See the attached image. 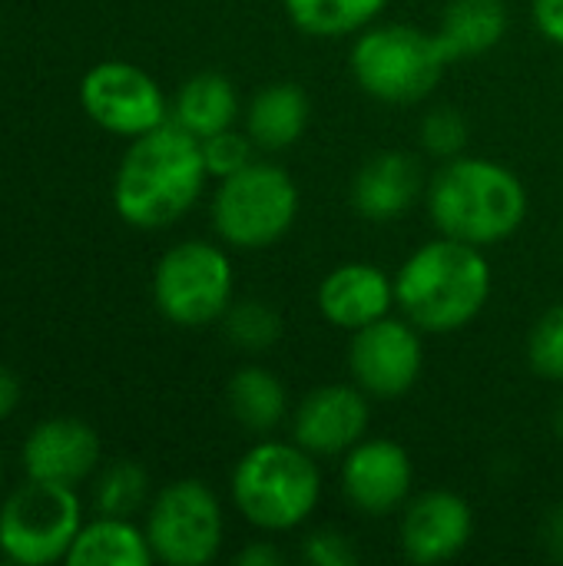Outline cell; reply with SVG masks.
<instances>
[{
	"label": "cell",
	"instance_id": "6da1fadb",
	"mask_svg": "<svg viewBox=\"0 0 563 566\" xmlns=\"http://www.w3.org/2000/svg\"><path fill=\"white\" fill-rule=\"evenodd\" d=\"M206 179L199 139L169 119L136 136L123 153L113 179V209L133 229L159 232L196 206Z\"/></svg>",
	"mask_w": 563,
	"mask_h": 566
},
{
	"label": "cell",
	"instance_id": "7a4b0ae2",
	"mask_svg": "<svg viewBox=\"0 0 563 566\" xmlns=\"http://www.w3.org/2000/svg\"><path fill=\"white\" fill-rule=\"evenodd\" d=\"M491 298V262L478 245L438 235L395 272V305L425 335L471 325Z\"/></svg>",
	"mask_w": 563,
	"mask_h": 566
},
{
	"label": "cell",
	"instance_id": "3957f363",
	"mask_svg": "<svg viewBox=\"0 0 563 566\" xmlns=\"http://www.w3.org/2000/svg\"><path fill=\"white\" fill-rule=\"evenodd\" d=\"M438 235L488 249L511 239L528 219V189L514 169L484 156H455L425 189Z\"/></svg>",
	"mask_w": 563,
	"mask_h": 566
},
{
	"label": "cell",
	"instance_id": "277c9868",
	"mask_svg": "<svg viewBox=\"0 0 563 566\" xmlns=\"http://www.w3.org/2000/svg\"><path fill=\"white\" fill-rule=\"evenodd\" d=\"M229 494L256 531L289 534L319 511L322 471L295 441H259L236 461Z\"/></svg>",
	"mask_w": 563,
	"mask_h": 566
},
{
	"label": "cell",
	"instance_id": "5b68a950",
	"mask_svg": "<svg viewBox=\"0 0 563 566\" xmlns=\"http://www.w3.org/2000/svg\"><path fill=\"white\" fill-rule=\"evenodd\" d=\"M451 56L438 33L411 23H372L352 46V76L378 103L408 106L425 99Z\"/></svg>",
	"mask_w": 563,
	"mask_h": 566
},
{
	"label": "cell",
	"instance_id": "8992f818",
	"mask_svg": "<svg viewBox=\"0 0 563 566\" xmlns=\"http://www.w3.org/2000/svg\"><path fill=\"white\" fill-rule=\"evenodd\" d=\"M299 216V186L275 166L252 159L246 169L219 179L212 196V229L216 235L242 252L275 245Z\"/></svg>",
	"mask_w": 563,
	"mask_h": 566
},
{
	"label": "cell",
	"instance_id": "52a82bcc",
	"mask_svg": "<svg viewBox=\"0 0 563 566\" xmlns=\"http://www.w3.org/2000/svg\"><path fill=\"white\" fill-rule=\"evenodd\" d=\"M232 262L216 242L186 239L173 245L153 272V302L159 315L179 328L219 322L232 305Z\"/></svg>",
	"mask_w": 563,
	"mask_h": 566
},
{
	"label": "cell",
	"instance_id": "ba28073f",
	"mask_svg": "<svg viewBox=\"0 0 563 566\" xmlns=\"http://www.w3.org/2000/svg\"><path fill=\"white\" fill-rule=\"evenodd\" d=\"M83 527V507L73 488L30 481L0 507V554L10 564L46 566L66 560Z\"/></svg>",
	"mask_w": 563,
	"mask_h": 566
},
{
	"label": "cell",
	"instance_id": "9c48e42d",
	"mask_svg": "<svg viewBox=\"0 0 563 566\" xmlns=\"http://www.w3.org/2000/svg\"><path fill=\"white\" fill-rule=\"evenodd\" d=\"M143 531L153 560L166 566H206L222 551L226 514L206 481L183 478L166 484L149 501Z\"/></svg>",
	"mask_w": 563,
	"mask_h": 566
},
{
	"label": "cell",
	"instance_id": "30bf717a",
	"mask_svg": "<svg viewBox=\"0 0 563 566\" xmlns=\"http://www.w3.org/2000/svg\"><path fill=\"white\" fill-rule=\"evenodd\" d=\"M83 113L106 133L136 139L169 123V103L159 83L126 60H103L80 83Z\"/></svg>",
	"mask_w": 563,
	"mask_h": 566
},
{
	"label": "cell",
	"instance_id": "8fae6325",
	"mask_svg": "<svg viewBox=\"0 0 563 566\" xmlns=\"http://www.w3.org/2000/svg\"><path fill=\"white\" fill-rule=\"evenodd\" d=\"M421 328L408 318H378L358 332H352L348 345V371L352 381L368 398H402L415 388L425 368Z\"/></svg>",
	"mask_w": 563,
	"mask_h": 566
},
{
	"label": "cell",
	"instance_id": "7c38bea8",
	"mask_svg": "<svg viewBox=\"0 0 563 566\" xmlns=\"http://www.w3.org/2000/svg\"><path fill=\"white\" fill-rule=\"evenodd\" d=\"M342 497L365 517H388L411 497L415 468L408 451L388 438H362L342 461Z\"/></svg>",
	"mask_w": 563,
	"mask_h": 566
},
{
	"label": "cell",
	"instance_id": "4fadbf2b",
	"mask_svg": "<svg viewBox=\"0 0 563 566\" xmlns=\"http://www.w3.org/2000/svg\"><path fill=\"white\" fill-rule=\"evenodd\" d=\"M475 537L471 504L445 488L408 497L402 507L398 544L411 564L435 566L455 560Z\"/></svg>",
	"mask_w": 563,
	"mask_h": 566
},
{
	"label": "cell",
	"instance_id": "5bb4252c",
	"mask_svg": "<svg viewBox=\"0 0 563 566\" xmlns=\"http://www.w3.org/2000/svg\"><path fill=\"white\" fill-rule=\"evenodd\" d=\"M372 424L368 395L358 385H322L309 391L292 418V441L315 458H345Z\"/></svg>",
	"mask_w": 563,
	"mask_h": 566
},
{
	"label": "cell",
	"instance_id": "9a60e30c",
	"mask_svg": "<svg viewBox=\"0 0 563 566\" xmlns=\"http://www.w3.org/2000/svg\"><path fill=\"white\" fill-rule=\"evenodd\" d=\"M100 464V438L80 418L40 421L23 441V471L30 481L76 488Z\"/></svg>",
	"mask_w": 563,
	"mask_h": 566
},
{
	"label": "cell",
	"instance_id": "2e32d148",
	"mask_svg": "<svg viewBox=\"0 0 563 566\" xmlns=\"http://www.w3.org/2000/svg\"><path fill=\"white\" fill-rule=\"evenodd\" d=\"M315 302L329 325L358 332L392 312L395 275L372 262H345L322 279Z\"/></svg>",
	"mask_w": 563,
	"mask_h": 566
},
{
	"label": "cell",
	"instance_id": "e0dca14e",
	"mask_svg": "<svg viewBox=\"0 0 563 566\" xmlns=\"http://www.w3.org/2000/svg\"><path fill=\"white\" fill-rule=\"evenodd\" d=\"M425 196V172L411 153L385 149L368 156L352 182V206L368 222H395Z\"/></svg>",
	"mask_w": 563,
	"mask_h": 566
},
{
	"label": "cell",
	"instance_id": "ac0fdd59",
	"mask_svg": "<svg viewBox=\"0 0 563 566\" xmlns=\"http://www.w3.org/2000/svg\"><path fill=\"white\" fill-rule=\"evenodd\" d=\"M312 106L299 83L279 80L262 86L246 106V133L262 153H282L295 146L309 126Z\"/></svg>",
	"mask_w": 563,
	"mask_h": 566
},
{
	"label": "cell",
	"instance_id": "d6986e66",
	"mask_svg": "<svg viewBox=\"0 0 563 566\" xmlns=\"http://www.w3.org/2000/svg\"><path fill=\"white\" fill-rule=\"evenodd\" d=\"M169 119L192 133L196 139H209L222 129H232L239 119V93L236 83L222 73H196L189 76L169 109Z\"/></svg>",
	"mask_w": 563,
	"mask_h": 566
},
{
	"label": "cell",
	"instance_id": "ffe728a7",
	"mask_svg": "<svg viewBox=\"0 0 563 566\" xmlns=\"http://www.w3.org/2000/svg\"><path fill=\"white\" fill-rule=\"evenodd\" d=\"M508 23L511 13L504 0H448L435 33L455 63L494 50L504 40Z\"/></svg>",
	"mask_w": 563,
	"mask_h": 566
},
{
	"label": "cell",
	"instance_id": "44dd1931",
	"mask_svg": "<svg viewBox=\"0 0 563 566\" xmlns=\"http://www.w3.org/2000/svg\"><path fill=\"white\" fill-rule=\"evenodd\" d=\"M70 566H149L153 551L146 531H139L129 517H106L83 524L70 554Z\"/></svg>",
	"mask_w": 563,
	"mask_h": 566
},
{
	"label": "cell",
	"instance_id": "7402d4cb",
	"mask_svg": "<svg viewBox=\"0 0 563 566\" xmlns=\"http://www.w3.org/2000/svg\"><path fill=\"white\" fill-rule=\"evenodd\" d=\"M226 405H229V415L246 431L269 434L289 415V391L275 371H269L262 365H246L229 378Z\"/></svg>",
	"mask_w": 563,
	"mask_h": 566
},
{
	"label": "cell",
	"instance_id": "603a6c76",
	"mask_svg": "<svg viewBox=\"0 0 563 566\" xmlns=\"http://www.w3.org/2000/svg\"><path fill=\"white\" fill-rule=\"evenodd\" d=\"M285 17L305 36H352L378 20L388 0H282Z\"/></svg>",
	"mask_w": 563,
	"mask_h": 566
},
{
	"label": "cell",
	"instance_id": "cb8c5ba5",
	"mask_svg": "<svg viewBox=\"0 0 563 566\" xmlns=\"http://www.w3.org/2000/svg\"><path fill=\"white\" fill-rule=\"evenodd\" d=\"M149 501V474L136 461H113L100 471L93 488V507L106 517H133Z\"/></svg>",
	"mask_w": 563,
	"mask_h": 566
},
{
	"label": "cell",
	"instance_id": "d4e9b609",
	"mask_svg": "<svg viewBox=\"0 0 563 566\" xmlns=\"http://www.w3.org/2000/svg\"><path fill=\"white\" fill-rule=\"evenodd\" d=\"M222 332L239 352H269L282 338L279 312L262 298H239L222 315Z\"/></svg>",
	"mask_w": 563,
	"mask_h": 566
},
{
	"label": "cell",
	"instance_id": "484cf974",
	"mask_svg": "<svg viewBox=\"0 0 563 566\" xmlns=\"http://www.w3.org/2000/svg\"><path fill=\"white\" fill-rule=\"evenodd\" d=\"M528 365L548 381H563V302L534 322L528 335Z\"/></svg>",
	"mask_w": 563,
	"mask_h": 566
},
{
	"label": "cell",
	"instance_id": "4316f807",
	"mask_svg": "<svg viewBox=\"0 0 563 566\" xmlns=\"http://www.w3.org/2000/svg\"><path fill=\"white\" fill-rule=\"evenodd\" d=\"M418 139L431 156L455 159L468 146V123L455 106H435V109H428V116H421Z\"/></svg>",
	"mask_w": 563,
	"mask_h": 566
},
{
	"label": "cell",
	"instance_id": "83f0119b",
	"mask_svg": "<svg viewBox=\"0 0 563 566\" xmlns=\"http://www.w3.org/2000/svg\"><path fill=\"white\" fill-rule=\"evenodd\" d=\"M202 146V159H206V169H209V179H226L239 169H246L256 156V143L249 139V133H236L232 129H222L209 139H199Z\"/></svg>",
	"mask_w": 563,
	"mask_h": 566
},
{
	"label": "cell",
	"instance_id": "f1b7e54d",
	"mask_svg": "<svg viewBox=\"0 0 563 566\" xmlns=\"http://www.w3.org/2000/svg\"><path fill=\"white\" fill-rule=\"evenodd\" d=\"M302 557L312 566H355L358 564V551L352 544L348 534H342L338 527H319L305 537L302 544Z\"/></svg>",
	"mask_w": 563,
	"mask_h": 566
},
{
	"label": "cell",
	"instance_id": "f546056e",
	"mask_svg": "<svg viewBox=\"0 0 563 566\" xmlns=\"http://www.w3.org/2000/svg\"><path fill=\"white\" fill-rule=\"evenodd\" d=\"M531 13H534L538 30L551 43L563 46V0H531Z\"/></svg>",
	"mask_w": 563,
	"mask_h": 566
},
{
	"label": "cell",
	"instance_id": "4dcf8cb0",
	"mask_svg": "<svg viewBox=\"0 0 563 566\" xmlns=\"http://www.w3.org/2000/svg\"><path fill=\"white\" fill-rule=\"evenodd\" d=\"M236 564L239 566H282L285 564V554L272 544V541H252L249 547H242L236 554Z\"/></svg>",
	"mask_w": 563,
	"mask_h": 566
},
{
	"label": "cell",
	"instance_id": "1f68e13d",
	"mask_svg": "<svg viewBox=\"0 0 563 566\" xmlns=\"http://www.w3.org/2000/svg\"><path fill=\"white\" fill-rule=\"evenodd\" d=\"M541 544L551 560H563V504L551 507L541 524Z\"/></svg>",
	"mask_w": 563,
	"mask_h": 566
},
{
	"label": "cell",
	"instance_id": "d6a6232c",
	"mask_svg": "<svg viewBox=\"0 0 563 566\" xmlns=\"http://www.w3.org/2000/svg\"><path fill=\"white\" fill-rule=\"evenodd\" d=\"M17 405H20V381L13 371L0 368V421L10 418Z\"/></svg>",
	"mask_w": 563,
	"mask_h": 566
},
{
	"label": "cell",
	"instance_id": "836d02e7",
	"mask_svg": "<svg viewBox=\"0 0 563 566\" xmlns=\"http://www.w3.org/2000/svg\"><path fill=\"white\" fill-rule=\"evenodd\" d=\"M554 434L563 441V401L557 405V411H554Z\"/></svg>",
	"mask_w": 563,
	"mask_h": 566
},
{
	"label": "cell",
	"instance_id": "e575fe53",
	"mask_svg": "<svg viewBox=\"0 0 563 566\" xmlns=\"http://www.w3.org/2000/svg\"><path fill=\"white\" fill-rule=\"evenodd\" d=\"M0 471H3V464H0Z\"/></svg>",
	"mask_w": 563,
	"mask_h": 566
}]
</instances>
